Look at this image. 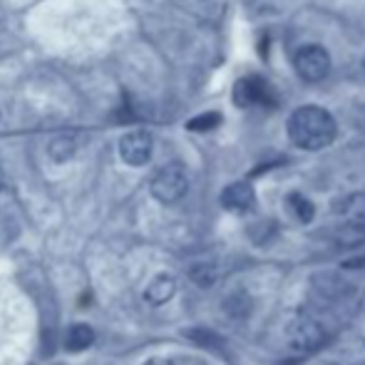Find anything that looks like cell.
<instances>
[{"mask_svg": "<svg viewBox=\"0 0 365 365\" xmlns=\"http://www.w3.org/2000/svg\"><path fill=\"white\" fill-rule=\"evenodd\" d=\"M189 192V174L182 164H167L152 179V197L162 204H177Z\"/></svg>", "mask_w": 365, "mask_h": 365, "instance_id": "2", "label": "cell"}, {"mask_svg": "<svg viewBox=\"0 0 365 365\" xmlns=\"http://www.w3.org/2000/svg\"><path fill=\"white\" fill-rule=\"evenodd\" d=\"M189 279L199 286V289H212L217 284V269L212 264H194L189 269Z\"/></svg>", "mask_w": 365, "mask_h": 365, "instance_id": "12", "label": "cell"}, {"mask_svg": "<svg viewBox=\"0 0 365 365\" xmlns=\"http://www.w3.org/2000/svg\"><path fill=\"white\" fill-rule=\"evenodd\" d=\"M219 125H221L219 112H204V115H199V117H194V120L187 122V130H192V132H212V130H217Z\"/></svg>", "mask_w": 365, "mask_h": 365, "instance_id": "14", "label": "cell"}, {"mask_svg": "<svg viewBox=\"0 0 365 365\" xmlns=\"http://www.w3.org/2000/svg\"><path fill=\"white\" fill-rule=\"evenodd\" d=\"M293 68L301 80L318 82L331 73V55L323 45H303L293 55Z\"/></svg>", "mask_w": 365, "mask_h": 365, "instance_id": "3", "label": "cell"}, {"mask_svg": "<svg viewBox=\"0 0 365 365\" xmlns=\"http://www.w3.org/2000/svg\"><path fill=\"white\" fill-rule=\"evenodd\" d=\"M174 293H177V281H174V276L159 274L149 281L145 298H147V303H152V306H162V303L172 301Z\"/></svg>", "mask_w": 365, "mask_h": 365, "instance_id": "8", "label": "cell"}, {"mask_svg": "<svg viewBox=\"0 0 365 365\" xmlns=\"http://www.w3.org/2000/svg\"><path fill=\"white\" fill-rule=\"evenodd\" d=\"M152 149H154L152 135L145 130L130 132V135H125L120 140V157L130 167H145L149 159H152Z\"/></svg>", "mask_w": 365, "mask_h": 365, "instance_id": "6", "label": "cell"}, {"mask_svg": "<svg viewBox=\"0 0 365 365\" xmlns=\"http://www.w3.org/2000/svg\"><path fill=\"white\" fill-rule=\"evenodd\" d=\"M256 204V192L249 182H234L221 192V207L234 214L251 212Z\"/></svg>", "mask_w": 365, "mask_h": 365, "instance_id": "7", "label": "cell"}, {"mask_svg": "<svg viewBox=\"0 0 365 365\" xmlns=\"http://www.w3.org/2000/svg\"><path fill=\"white\" fill-rule=\"evenodd\" d=\"M343 217L348 226L356 231H365V194H353L343 204Z\"/></svg>", "mask_w": 365, "mask_h": 365, "instance_id": "9", "label": "cell"}, {"mask_svg": "<svg viewBox=\"0 0 365 365\" xmlns=\"http://www.w3.org/2000/svg\"><path fill=\"white\" fill-rule=\"evenodd\" d=\"M48 154H50V159L58 164L70 162V159L77 154V140L70 135L55 137V140H50V145H48Z\"/></svg>", "mask_w": 365, "mask_h": 365, "instance_id": "10", "label": "cell"}, {"mask_svg": "<svg viewBox=\"0 0 365 365\" xmlns=\"http://www.w3.org/2000/svg\"><path fill=\"white\" fill-rule=\"evenodd\" d=\"M68 351H73V353H82V351H87V348L95 343V331H92L87 323H77V326L70 328V333H68Z\"/></svg>", "mask_w": 365, "mask_h": 365, "instance_id": "11", "label": "cell"}, {"mask_svg": "<svg viewBox=\"0 0 365 365\" xmlns=\"http://www.w3.org/2000/svg\"><path fill=\"white\" fill-rule=\"evenodd\" d=\"M361 68H363V75H365V55H363V63H361Z\"/></svg>", "mask_w": 365, "mask_h": 365, "instance_id": "18", "label": "cell"}, {"mask_svg": "<svg viewBox=\"0 0 365 365\" xmlns=\"http://www.w3.org/2000/svg\"><path fill=\"white\" fill-rule=\"evenodd\" d=\"M323 338H326V333H323L321 323L308 316L296 318V321H291L289 328H286V341H289L291 351H296V353L318 351V348L323 346Z\"/></svg>", "mask_w": 365, "mask_h": 365, "instance_id": "4", "label": "cell"}, {"mask_svg": "<svg viewBox=\"0 0 365 365\" xmlns=\"http://www.w3.org/2000/svg\"><path fill=\"white\" fill-rule=\"evenodd\" d=\"M234 105L254 107V105H276L274 90L261 77H241L234 85Z\"/></svg>", "mask_w": 365, "mask_h": 365, "instance_id": "5", "label": "cell"}, {"mask_svg": "<svg viewBox=\"0 0 365 365\" xmlns=\"http://www.w3.org/2000/svg\"><path fill=\"white\" fill-rule=\"evenodd\" d=\"M289 204H291L293 214H296V219L301 221V224H311L313 217H316V209H313V204L308 202V199L303 197V194L293 192L291 197H289Z\"/></svg>", "mask_w": 365, "mask_h": 365, "instance_id": "13", "label": "cell"}, {"mask_svg": "<svg viewBox=\"0 0 365 365\" xmlns=\"http://www.w3.org/2000/svg\"><path fill=\"white\" fill-rule=\"evenodd\" d=\"M145 365H174V363L169 358H149Z\"/></svg>", "mask_w": 365, "mask_h": 365, "instance_id": "16", "label": "cell"}, {"mask_svg": "<svg viewBox=\"0 0 365 365\" xmlns=\"http://www.w3.org/2000/svg\"><path fill=\"white\" fill-rule=\"evenodd\" d=\"M3 184H5V182H3V174H0V192H3Z\"/></svg>", "mask_w": 365, "mask_h": 365, "instance_id": "17", "label": "cell"}, {"mask_svg": "<svg viewBox=\"0 0 365 365\" xmlns=\"http://www.w3.org/2000/svg\"><path fill=\"white\" fill-rule=\"evenodd\" d=\"M224 308L231 313L234 318H244L246 313H249V298L244 296V293H234V296L226 298Z\"/></svg>", "mask_w": 365, "mask_h": 365, "instance_id": "15", "label": "cell"}, {"mask_svg": "<svg viewBox=\"0 0 365 365\" xmlns=\"http://www.w3.org/2000/svg\"><path fill=\"white\" fill-rule=\"evenodd\" d=\"M336 135L338 127L333 115L318 105H303L289 117V137L298 149H306V152L326 149L333 145Z\"/></svg>", "mask_w": 365, "mask_h": 365, "instance_id": "1", "label": "cell"}]
</instances>
